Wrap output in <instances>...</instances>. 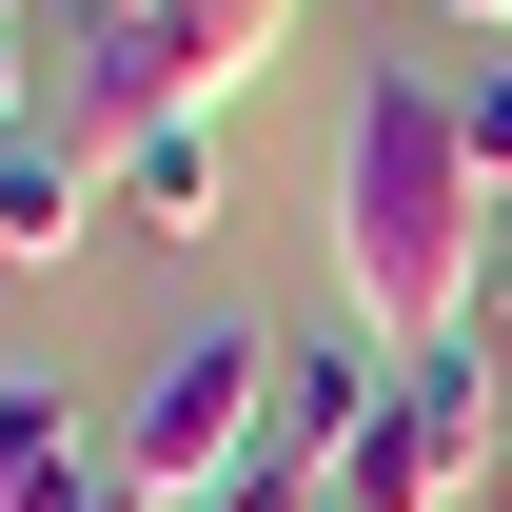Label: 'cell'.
<instances>
[{"instance_id":"obj_1","label":"cell","mask_w":512,"mask_h":512,"mask_svg":"<svg viewBox=\"0 0 512 512\" xmlns=\"http://www.w3.org/2000/svg\"><path fill=\"white\" fill-rule=\"evenodd\" d=\"M335 276L394 355H453L473 296H493V178L453 158V79L434 60H375L355 119H335Z\"/></svg>"},{"instance_id":"obj_2","label":"cell","mask_w":512,"mask_h":512,"mask_svg":"<svg viewBox=\"0 0 512 512\" xmlns=\"http://www.w3.org/2000/svg\"><path fill=\"white\" fill-rule=\"evenodd\" d=\"M276 375H296V335H256V316L178 335V355L138 375V414H119V473H138L158 512H217V493H256V473H276Z\"/></svg>"},{"instance_id":"obj_3","label":"cell","mask_w":512,"mask_h":512,"mask_svg":"<svg viewBox=\"0 0 512 512\" xmlns=\"http://www.w3.org/2000/svg\"><path fill=\"white\" fill-rule=\"evenodd\" d=\"M296 0H138V20H79V138L119 158L138 119H217L256 60H276Z\"/></svg>"},{"instance_id":"obj_4","label":"cell","mask_w":512,"mask_h":512,"mask_svg":"<svg viewBox=\"0 0 512 512\" xmlns=\"http://www.w3.org/2000/svg\"><path fill=\"white\" fill-rule=\"evenodd\" d=\"M394 375H414V355H394L375 316H335V335H296V375H276V473H335V453H355V434L394 414Z\"/></svg>"},{"instance_id":"obj_5","label":"cell","mask_w":512,"mask_h":512,"mask_svg":"<svg viewBox=\"0 0 512 512\" xmlns=\"http://www.w3.org/2000/svg\"><path fill=\"white\" fill-rule=\"evenodd\" d=\"M99 197H119V178H99V138H79V119H20V138H0V276H60Z\"/></svg>"},{"instance_id":"obj_6","label":"cell","mask_w":512,"mask_h":512,"mask_svg":"<svg viewBox=\"0 0 512 512\" xmlns=\"http://www.w3.org/2000/svg\"><path fill=\"white\" fill-rule=\"evenodd\" d=\"M394 434L434 453L453 493H493V473H512V434H493V335H453V355H414V375H394Z\"/></svg>"},{"instance_id":"obj_7","label":"cell","mask_w":512,"mask_h":512,"mask_svg":"<svg viewBox=\"0 0 512 512\" xmlns=\"http://www.w3.org/2000/svg\"><path fill=\"white\" fill-rule=\"evenodd\" d=\"M99 178H119V217H138V237H217V217H237V158H217V119H138Z\"/></svg>"},{"instance_id":"obj_8","label":"cell","mask_w":512,"mask_h":512,"mask_svg":"<svg viewBox=\"0 0 512 512\" xmlns=\"http://www.w3.org/2000/svg\"><path fill=\"white\" fill-rule=\"evenodd\" d=\"M60 473H99V453H79V414H60V375H0V512H40Z\"/></svg>"},{"instance_id":"obj_9","label":"cell","mask_w":512,"mask_h":512,"mask_svg":"<svg viewBox=\"0 0 512 512\" xmlns=\"http://www.w3.org/2000/svg\"><path fill=\"white\" fill-rule=\"evenodd\" d=\"M316 512H453V473H434V453H414V434L375 414V434H355V453L316 473Z\"/></svg>"},{"instance_id":"obj_10","label":"cell","mask_w":512,"mask_h":512,"mask_svg":"<svg viewBox=\"0 0 512 512\" xmlns=\"http://www.w3.org/2000/svg\"><path fill=\"white\" fill-rule=\"evenodd\" d=\"M453 158L512 197V60H453Z\"/></svg>"},{"instance_id":"obj_11","label":"cell","mask_w":512,"mask_h":512,"mask_svg":"<svg viewBox=\"0 0 512 512\" xmlns=\"http://www.w3.org/2000/svg\"><path fill=\"white\" fill-rule=\"evenodd\" d=\"M40 512H158V493H138L119 453H99V473H60V493H40Z\"/></svg>"},{"instance_id":"obj_12","label":"cell","mask_w":512,"mask_h":512,"mask_svg":"<svg viewBox=\"0 0 512 512\" xmlns=\"http://www.w3.org/2000/svg\"><path fill=\"white\" fill-rule=\"evenodd\" d=\"M20 119H40V79H20V0H0V138H20Z\"/></svg>"},{"instance_id":"obj_13","label":"cell","mask_w":512,"mask_h":512,"mask_svg":"<svg viewBox=\"0 0 512 512\" xmlns=\"http://www.w3.org/2000/svg\"><path fill=\"white\" fill-rule=\"evenodd\" d=\"M217 512H316V473H256V493H217Z\"/></svg>"},{"instance_id":"obj_14","label":"cell","mask_w":512,"mask_h":512,"mask_svg":"<svg viewBox=\"0 0 512 512\" xmlns=\"http://www.w3.org/2000/svg\"><path fill=\"white\" fill-rule=\"evenodd\" d=\"M473 335H493V375H512V276H493V296H473Z\"/></svg>"},{"instance_id":"obj_15","label":"cell","mask_w":512,"mask_h":512,"mask_svg":"<svg viewBox=\"0 0 512 512\" xmlns=\"http://www.w3.org/2000/svg\"><path fill=\"white\" fill-rule=\"evenodd\" d=\"M434 20H512V0H434Z\"/></svg>"},{"instance_id":"obj_16","label":"cell","mask_w":512,"mask_h":512,"mask_svg":"<svg viewBox=\"0 0 512 512\" xmlns=\"http://www.w3.org/2000/svg\"><path fill=\"white\" fill-rule=\"evenodd\" d=\"M79 20H138V0H79Z\"/></svg>"},{"instance_id":"obj_17","label":"cell","mask_w":512,"mask_h":512,"mask_svg":"<svg viewBox=\"0 0 512 512\" xmlns=\"http://www.w3.org/2000/svg\"><path fill=\"white\" fill-rule=\"evenodd\" d=\"M493 276H512V237H493Z\"/></svg>"},{"instance_id":"obj_18","label":"cell","mask_w":512,"mask_h":512,"mask_svg":"<svg viewBox=\"0 0 512 512\" xmlns=\"http://www.w3.org/2000/svg\"><path fill=\"white\" fill-rule=\"evenodd\" d=\"M493 512H512V473H493Z\"/></svg>"}]
</instances>
